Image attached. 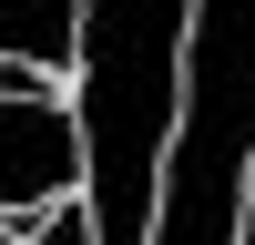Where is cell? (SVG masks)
Returning <instances> with one entry per match:
<instances>
[{
  "label": "cell",
  "mask_w": 255,
  "mask_h": 245,
  "mask_svg": "<svg viewBox=\"0 0 255 245\" xmlns=\"http://www.w3.org/2000/svg\"><path fill=\"white\" fill-rule=\"evenodd\" d=\"M184 61H194V10L174 0H102L82 10V153H92V204L102 245H153L163 225V174L184 133Z\"/></svg>",
  "instance_id": "cell-1"
},
{
  "label": "cell",
  "mask_w": 255,
  "mask_h": 245,
  "mask_svg": "<svg viewBox=\"0 0 255 245\" xmlns=\"http://www.w3.org/2000/svg\"><path fill=\"white\" fill-rule=\"evenodd\" d=\"M92 184V153H82V113L51 92L0 102V225H41V204Z\"/></svg>",
  "instance_id": "cell-2"
},
{
  "label": "cell",
  "mask_w": 255,
  "mask_h": 245,
  "mask_svg": "<svg viewBox=\"0 0 255 245\" xmlns=\"http://www.w3.org/2000/svg\"><path fill=\"white\" fill-rule=\"evenodd\" d=\"M0 61H20V72H82V10H61V0H0Z\"/></svg>",
  "instance_id": "cell-3"
},
{
  "label": "cell",
  "mask_w": 255,
  "mask_h": 245,
  "mask_svg": "<svg viewBox=\"0 0 255 245\" xmlns=\"http://www.w3.org/2000/svg\"><path fill=\"white\" fill-rule=\"evenodd\" d=\"M31 245H102V225H92V204H61V215L31 225Z\"/></svg>",
  "instance_id": "cell-4"
},
{
  "label": "cell",
  "mask_w": 255,
  "mask_h": 245,
  "mask_svg": "<svg viewBox=\"0 0 255 245\" xmlns=\"http://www.w3.org/2000/svg\"><path fill=\"white\" fill-rule=\"evenodd\" d=\"M0 245H31V235H10V225H0Z\"/></svg>",
  "instance_id": "cell-5"
},
{
  "label": "cell",
  "mask_w": 255,
  "mask_h": 245,
  "mask_svg": "<svg viewBox=\"0 0 255 245\" xmlns=\"http://www.w3.org/2000/svg\"><path fill=\"white\" fill-rule=\"evenodd\" d=\"M245 245H255V204H245Z\"/></svg>",
  "instance_id": "cell-6"
}]
</instances>
